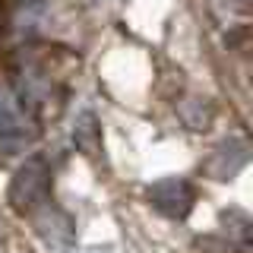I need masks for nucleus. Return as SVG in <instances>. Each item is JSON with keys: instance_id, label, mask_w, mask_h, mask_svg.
<instances>
[{"instance_id": "nucleus-1", "label": "nucleus", "mask_w": 253, "mask_h": 253, "mask_svg": "<svg viewBox=\"0 0 253 253\" xmlns=\"http://www.w3.org/2000/svg\"><path fill=\"white\" fill-rule=\"evenodd\" d=\"M44 193H47V165L42 155H32L13 177L10 203L16 209H35L38 203H44Z\"/></svg>"}, {"instance_id": "nucleus-2", "label": "nucleus", "mask_w": 253, "mask_h": 253, "mask_svg": "<svg viewBox=\"0 0 253 253\" xmlns=\"http://www.w3.org/2000/svg\"><path fill=\"white\" fill-rule=\"evenodd\" d=\"M149 200H152L162 212H168V215H184L190 209V203H193V190H190L187 180H162V184H155L149 190Z\"/></svg>"}, {"instance_id": "nucleus-3", "label": "nucleus", "mask_w": 253, "mask_h": 253, "mask_svg": "<svg viewBox=\"0 0 253 253\" xmlns=\"http://www.w3.org/2000/svg\"><path fill=\"white\" fill-rule=\"evenodd\" d=\"M38 231H42V237L57 250H67L70 244H73V221L63 215L60 209H54L51 203H44L42 212H38Z\"/></svg>"}, {"instance_id": "nucleus-4", "label": "nucleus", "mask_w": 253, "mask_h": 253, "mask_svg": "<svg viewBox=\"0 0 253 253\" xmlns=\"http://www.w3.org/2000/svg\"><path fill=\"white\" fill-rule=\"evenodd\" d=\"M244 162H247V146H244V142H225L209 168H212V174H218V177H228V174H234Z\"/></svg>"}, {"instance_id": "nucleus-5", "label": "nucleus", "mask_w": 253, "mask_h": 253, "mask_svg": "<svg viewBox=\"0 0 253 253\" xmlns=\"http://www.w3.org/2000/svg\"><path fill=\"white\" fill-rule=\"evenodd\" d=\"M19 108H16L13 95L6 89H0V136H13V133H19Z\"/></svg>"}, {"instance_id": "nucleus-6", "label": "nucleus", "mask_w": 253, "mask_h": 253, "mask_svg": "<svg viewBox=\"0 0 253 253\" xmlns=\"http://www.w3.org/2000/svg\"><path fill=\"white\" fill-rule=\"evenodd\" d=\"M73 139H76V146L83 149L85 155H95V149H98V126H95L92 114L79 117V126L73 130Z\"/></svg>"}]
</instances>
